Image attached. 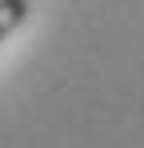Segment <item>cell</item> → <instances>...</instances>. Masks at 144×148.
I'll return each instance as SVG.
<instances>
[{"label":"cell","instance_id":"obj_1","mask_svg":"<svg viewBox=\"0 0 144 148\" xmlns=\"http://www.w3.org/2000/svg\"><path fill=\"white\" fill-rule=\"evenodd\" d=\"M28 12H32L28 0H0V44H4V40L28 20Z\"/></svg>","mask_w":144,"mask_h":148}]
</instances>
